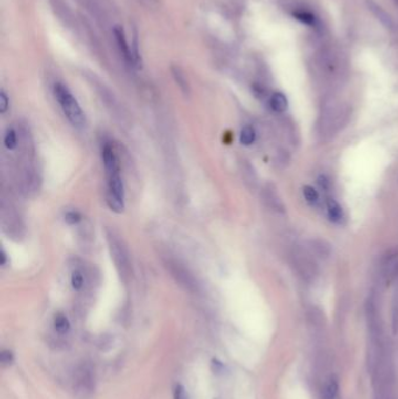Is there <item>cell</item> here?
I'll list each match as a JSON object with an SVG mask.
<instances>
[{
  "label": "cell",
  "mask_w": 398,
  "mask_h": 399,
  "mask_svg": "<svg viewBox=\"0 0 398 399\" xmlns=\"http://www.w3.org/2000/svg\"><path fill=\"white\" fill-rule=\"evenodd\" d=\"M54 96L70 123L76 128H82L86 124L85 112L68 88L62 83H56L54 87Z\"/></svg>",
  "instance_id": "obj_1"
},
{
  "label": "cell",
  "mask_w": 398,
  "mask_h": 399,
  "mask_svg": "<svg viewBox=\"0 0 398 399\" xmlns=\"http://www.w3.org/2000/svg\"><path fill=\"white\" fill-rule=\"evenodd\" d=\"M291 265L298 276L306 281H312L318 276V265L313 255L300 246H295L290 252Z\"/></svg>",
  "instance_id": "obj_2"
},
{
  "label": "cell",
  "mask_w": 398,
  "mask_h": 399,
  "mask_svg": "<svg viewBox=\"0 0 398 399\" xmlns=\"http://www.w3.org/2000/svg\"><path fill=\"white\" fill-rule=\"evenodd\" d=\"M348 123V116L339 110L326 112L318 121V132L322 138H330L340 132Z\"/></svg>",
  "instance_id": "obj_3"
},
{
  "label": "cell",
  "mask_w": 398,
  "mask_h": 399,
  "mask_svg": "<svg viewBox=\"0 0 398 399\" xmlns=\"http://www.w3.org/2000/svg\"><path fill=\"white\" fill-rule=\"evenodd\" d=\"M108 242L111 257L116 264L117 270H118L121 278L128 279L130 277V260L127 247L124 246L123 242L114 233H108Z\"/></svg>",
  "instance_id": "obj_4"
},
{
  "label": "cell",
  "mask_w": 398,
  "mask_h": 399,
  "mask_svg": "<svg viewBox=\"0 0 398 399\" xmlns=\"http://www.w3.org/2000/svg\"><path fill=\"white\" fill-rule=\"evenodd\" d=\"M166 266L171 272L173 278L178 281L180 285L185 286L187 289H195L198 284H196L195 278L187 268L180 264L177 260L170 259L166 262Z\"/></svg>",
  "instance_id": "obj_5"
},
{
  "label": "cell",
  "mask_w": 398,
  "mask_h": 399,
  "mask_svg": "<svg viewBox=\"0 0 398 399\" xmlns=\"http://www.w3.org/2000/svg\"><path fill=\"white\" fill-rule=\"evenodd\" d=\"M381 275L387 281L398 278V247L389 250L381 262Z\"/></svg>",
  "instance_id": "obj_6"
},
{
  "label": "cell",
  "mask_w": 398,
  "mask_h": 399,
  "mask_svg": "<svg viewBox=\"0 0 398 399\" xmlns=\"http://www.w3.org/2000/svg\"><path fill=\"white\" fill-rule=\"evenodd\" d=\"M94 370L89 364H82L76 370V385L83 392H90L94 388Z\"/></svg>",
  "instance_id": "obj_7"
},
{
  "label": "cell",
  "mask_w": 398,
  "mask_h": 399,
  "mask_svg": "<svg viewBox=\"0 0 398 399\" xmlns=\"http://www.w3.org/2000/svg\"><path fill=\"white\" fill-rule=\"evenodd\" d=\"M263 199L267 204V207L271 208L275 212L284 214L285 213V204L283 202L282 197L278 194L277 189H276L272 184H269L264 188L263 191Z\"/></svg>",
  "instance_id": "obj_8"
},
{
  "label": "cell",
  "mask_w": 398,
  "mask_h": 399,
  "mask_svg": "<svg viewBox=\"0 0 398 399\" xmlns=\"http://www.w3.org/2000/svg\"><path fill=\"white\" fill-rule=\"evenodd\" d=\"M102 155H103V163H104V168H106L107 175L119 173L120 172L119 160L118 158H117L115 150L112 149L111 145L107 144L103 147Z\"/></svg>",
  "instance_id": "obj_9"
},
{
  "label": "cell",
  "mask_w": 398,
  "mask_h": 399,
  "mask_svg": "<svg viewBox=\"0 0 398 399\" xmlns=\"http://www.w3.org/2000/svg\"><path fill=\"white\" fill-rule=\"evenodd\" d=\"M107 193L124 201L125 191H124L123 180H121V176H120V172L119 173L108 175V192Z\"/></svg>",
  "instance_id": "obj_10"
},
{
  "label": "cell",
  "mask_w": 398,
  "mask_h": 399,
  "mask_svg": "<svg viewBox=\"0 0 398 399\" xmlns=\"http://www.w3.org/2000/svg\"><path fill=\"white\" fill-rule=\"evenodd\" d=\"M114 33H115L117 44H118L120 52L123 53L124 57L127 58L129 62H131L132 65H138L137 60H136V56L133 55L132 50H130V47H129V45H128V42H127V39H125L124 32H123V29H121V27L116 26L115 29H114Z\"/></svg>",
  "instance_id": "obj_11"
},
{
  "label": "cell",
  "mask_w": 398,
  "mask_h": 399,
  "mask_svg": "<svg viewBox=\"0 0 398 399\" xmlns=\"http://www.w3.org/2000/svg\"><path fill=\"white\" fill-rule=\"evenodd\" d=\"M308 247L309 250H311L312 255L314 254L320 258L329 257L330 252H332V246H330L329 243L326 242L325 239H320V238L311 239V241L308 242Z\"/></svg>",
  "instance_id": "obj_12"
},
{
  "label": "cell",
  "mask_w": 398,
  "mask_h": 399,
  "mask_svg": "<svg viewBox=\"0 0 398 399\" xmlns=\"http://www.w3.org/2000/svg\"><path fill=\"white\" fill-rule=\"evenodd\" d=\"M327 214L329 220L335 224H341L345 220V214H343L341 205L333 197H329L327 200Z\"/></svg>",
  "instance_id": "obj_13"
},
{
  "label": "cell",
  "mask_w": 398,
  "mask_h": 399,
  "mask_svg": "<svg viewBox=\"0 0 398 399\" xmlns=\"http://www.w3.org/2000/svg\"><path fill=\"white\" fill-rule=\"evenodd\" d=\"M270 107L274 111L282 113L287 110L288 108V102L286 96L282 92H275L274 95L271 96L270 98Z\"/></svg>",
  "instance_id": "obj_14"
},
{
  "label": "cell",
  "mask_w": 398,
  "mask_h": 399,
  "mask_svg": "<svg viewBox=\"0 0 398 399\" xmlns=\"http://www.w3.org/2000/svg\"><path fill=\"white\" fill-rule=\"evenodd\" d=\"M171 70H172V75H173L174 77V81L177 82V84L180 87V89L183 91V94L186 95L190 94V84H188L186 75L181 70V68L178 66H173L171 68Z\"/></svg>",
  "instance_id": "obj_15"
},
{
  "label": "cell",
  "mask_w": 398,
  "mask_h": 399,
  "mask_svg": "<svg viewBox=\"0 0 398 399\" xmlns=\"http://www.w3.org/2000/svg\"><path fill=\"white\" fill-rule=\"evenodd\" d=\"M303 194L306 202L312 207H318L320 204V195L316 188H313L312 186H304Z\"/></svg>",
  "instance_id": "obj_16"
},
{
  "label": "cell",
  "mask_w": 398,
  "mask_h": 399,
  "mask_svg": "<svg viewBox=\"0 0 398 399\" xmlns=\"http://www.w3.org/2000/svg\"><path fill=\"white\" fill-rule=\"evenodd\" d=\"M255 140H256V131H255V129L251 125H245L242 129L240 134L241 144L244 146H250L254 144Z\"/></svg>",
  "instance_id": "obj_17"
},
{
  "label": "cell",
  "mask_w": 398,
  "mask_h": 399,
  "mask_svg": "<svg viewBox=\"0 0 398 399\" xmlns=\"http://www.w3.org/2000/svg\"><path fill=\"white\" fill-rule=\"evenodd\" d=\"M54 326H55V329L60 334H66L70 328V323H69L68 318H67L66 315L62 314V313L56 314L55 319H54Z\"/></svg>",
  "instance_id": "obj_18"
},
{
  "label": "cell",
  "mask_w": 398,
  "mask_h": 399,
  "mask_svg": "<svg viewBox=\"0 0 398 399\" xmlns=\"http://www.w3.org/2000/svg\"><path fill=\"white\" fill-rule=\"evenodd\" d=\"M339 391V384L338 381L335 378H330V380L326 383L324 388V394L322 397L324 399H335Z\"/></svg>",
  "instance_id": "obj_19"
},
{
  "label": "cell",
  "mask_w": 398,
  "mask_h": 399,
  "mask_svg": "<svg viewBox=\"0 0 398 399\" xmlns=\"http://www.w3.org/2000/svg\"><path fill=\"white\" fill-rule=\"evenodd\" d=\"M4 145L7 150H14L16 146H18V138H16V132L14 129H7L5 132V136H4Z\"/></svg>",
  "instance_id": "obj_20"
},
{
  "label": "cell",
  "mask_w": 398,
  "mask_h": 399,
  "mask_svg": "<svg viewBox=\"0 0 398 399\" xmlns=\"http://www.w3.org/2000/svg\"><path fill=\"white\" fill-rule=\"evenodd\" d=\"M71 286H73L74 289L76 291H79L85 285V277H83V273L81 271H74L73 275H71Z\"/></svg>",
  "instance_id": "obj_21"
},
{
  "label": "cell",
  "mask_w": 398,
  "mask_h": 399,
  "mask_svg": "<svg viewBox=\"0 0 398 399\" xmlns=\"http://www.w3.org/2000/svg\"><path fill=\"white\" fill-rule=\"evenodd\" d=\"M65 221L70 225H75L82 221V215L77 210H70L65 215Z\"/></svg>",
  "instance_id": "obj_22"
},
{
  "label": "cell",
  "mask_w": 398,
  "mask_h": 399,
  "mask_svg": "<svg viewBox=\"0 0 398 399\" xmlns=\"http://www.w3.org/2000/svg\"><path fill=\"white\" fill-rule=\"evenodd\" d=\"M293 16L306 25H313L316 21L314 15L308 13V12H296V13H293Z\"/></svg>",
  "instance_id": "obj_23"
},
{
  "label": "cell",
  "mask_w": 398,
  "mask_h": 399,
  "mask_svg": "<svg viewBox=\"0 0 398 399\" xmlns=\"http://www.w3.org/2000/svg\"><path fill=\"white\" fill-rule=\"evenodd\" d=\"M0 361L4 365H8L13 362V354L10 350H4L2 354H0Z\"/></svg>",
  "instance_id": "obj_24"
},
{
  "label": "cell",
  "mask_w": 398,
  "mask_h": 399,
  "mask_svg": "<svg viewBox=\"0 0 398 399\" xmlns=\"http://www.w3.org/2000/svg\"><path fill=\"white\" fill-rule=\"evenodd\" d=\"M8 109V98L6 92L2 90L0 91V112L5 113Z\"/></svg>",
  "instance_id": "obj_25"
},
{
  "label": "cell",
  "mask_w": 398,
  "mask_h": 399,
  "mask_svg": "<svg viewBox=\"0 0 398 399\" xmlns=\"http://www.w3.org/2000/svg\"><path fill=\"white\" fill-rule=\"evenodd\" d=\"M173 397H174V399H188L186 390L183 389V386H181V385L175 386L174 392H173Z\"/></svg>",
  "instance_id": "obj_26"
},
{
  "label": "cell",
  "mask_w": 398,
  "mask_h": 399,
  "mask_svg": "<svg viewBox=\"0 0 398 399\" xmlns=\"http://www.w3.org/2000/svg\"><path fill=\"white\" fill-rule=\"evenodd\" d=\"M318 183H319V186L321 189H324V192L327 193L329 191V187H330V183H329V180L326 175H320L319 178H318Z\"/></svg>",
  "instance_id": "obj_27"
},
{
  "label": "cell",
  "mask_w": 398,
  "mask_h": 399,
  "mask_svg": "<svg viewBox=\"0 0 398 399\" xmlns=\"http://www.w3.org/2000/svg\"><path fill=\"white\" fill-rule=\"evenodd\" d=\"M398 323V289L395 294V300H393V325Z\"/></svg>",
  "instance_id": "obj_28"
},
{
  "label": "cell",
  "mask_w": 398,
  "mask_h": 399,
  "mask_svg": "<svg viewBox=\"0 0 398 399\" xmlns=\"http://www.w3.org/2000/svg\"><path fill=\"white\" fill-rule=\"evenodd\" d=\"M7 263V255L5 251H2L0 252V264H2V266H5Z\"/></svg>",
  "instance_id": "obj_29"
},
{
  "label": "cell",
  "mask_w": 398,
  "mask_h": 399,
  "mask_svg": "<svg viewBox=\"0 0 398 399\" xmlns=\"http://www.w3.org/2000/svg\"><path fill=\"white\" fill-rule=\"evenodd\" d=\"M396 2H397V3H398V0H396Z\"/></svg>",
  "instance_id": "obj_30"
}]
</instances>
